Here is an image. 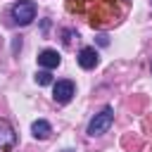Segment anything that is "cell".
<instances>
[{
	"instance_id": "cell-1",
	"label": "cell",
	"mask_w": 152,
	"mask_h": 152,
	"mask_svg": "<svg viewBox=\"0 0 152 152\" xmlns=\"http://www.w3.org/2000/svg\"><path fill=\"white\" fill-rule=\"evenodd\" d=\"M66 10L74 14H86L93 28H104L126 14L128 0H66Z\"/></svg>"
},
{
	"instance_id": "cell-2",
	"label": "cell",
	"mask_w": 152,
	"mask_h": 152,
	"mask_svg": "<svg viewBox=\"0 0 152 152\" xmlns=\"http://www.w3.org/2000/svg\"><path fill=\"white\" fill-rule=\"evenodd\" d=\"M10 14H12L14 24L26 26V24H31L36 19V2L33 0H17L12 5V10H10Z\"/></svg>"
},
{
	"instance_id": "cell-3",
	"label": "cell",
	"mask_w": 152,
	"mask_h": 152,
	"mask_svg": "<svg viewBox=\"0 0 152 152\" xmlns=\"http://www.w3.org/2000/svg\"><path fill=\"white\" fill-rule=\"evenodd\" d=\"M114 124V109L112 107H104L100 114H95L93 119H90V124H88V135H102V133H107L109 131V126Z\"/></svg>"
},
{
	"instance_id": "cell-4",
	"label": "cell",
	"mask_w": 152,
	"mask_h": 152,
	"mask_svg": "<svg viewBox=\"0 0 152 152\" xmlns=\"http://www.w3.org/2000/svg\"><path fill=\"white\" fill-rule=\"evenodd\" d=\"M17 145V131L7 119H0V152H10Z\"/></svg>"
},
{
	"instance_id": "cell-5",
	"label": "cell",
	"mask_w": 152,
	"mask_h": 152,
	"mask_svg": "<svg viewBox=\"0 0 152 152\" xmlns=\"http://www.w3.org/2000/svg\"><path fill=\"white\" fill-rule=\"evenodd\" d=\"M52 97H55V102L66 104V102L74 97V83H71V81H57V83L52 86Z\"/></svg>"
},
{
	"instance_id": "cell-6",
	"label": "cell",
	"mask_w": 152,
	"mask_h": 152,
	"mask_svg": "<svg viewBox=\"0 0 152 152\" xmlns=\"http://www.w3.org/2000/svg\"><path fill=\"white\" fill-rule=\"evenodd\" d=\"M59 62H62V57H59V52L57 50H43L40 55H38V64L43 66V69H57L59 66Z\"/></svg>"
},
{
	"instance_id": "cell-7",
	"label": "cell",
	"mask_w": 152,
	"mask_h": 152,
	"mask_svg": "<svg viewBox=\"0 0 152 152\" xmlns=\"http://www.w3.org/2000/svg\"><path fill=\"white\" fill-rule=\"evenodd\" d=\"M97 62H100V55H97L95 48H83V50L78 52V64H81L83 69H95Z\"/></svg>"
},
{
	"instance_id": "cell-8",
	"label": "cell",
	"mask_w": 152,
	"mask_h": 152,
	"mask_svg": "<svg viewBox=\"0 0 152 152\" xmlns=\"http://www.w3.org/2000/svg\"><path fill=\"white\" fill-rule=\"evenodd\" d=\"M31 133H33V138H38V140H45V138H50L52 126H50L45 119H38V121L31 124Z\"/></svg>"
},
{
	"instance_id": "cell-9",
	"label": "cell",
	"mask_w": 152,
	"mask_h": 152,
	"mask_svg": "<svg viewBox=\"0 0 152 152\" xmlns=\"http://www.w3.org/2000/svg\"><path fill=\"white\" fill-rule=\"evenodd\" d=\"M36 83H38V86H50V83H52V76H50V71H48V69L38 71V74H36Z\"/></svg>"
}]
</instances>
